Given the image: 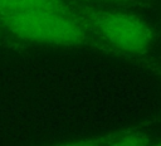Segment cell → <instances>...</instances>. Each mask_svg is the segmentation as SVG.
Masks as SVG:
<instances>
[{"label": "cell", "mask_w": 161, "mask_h": 146, "mask_svg": "<svg viewBox=\"0 0 161 146\" xmlns=\"http://www.w3.org/2000/svg\"><path fill=\"white\" fill-rule=\"evenodd\" d=\"M0 29L15 42L97 50L114 55L74 13L42 10L0 15Z\"/></svg>", "instance_id": "6da1fadb"}, {"label": "cell", "mask_w": 161, "mask_h": 146, "mask_svg": "<svg viewBox=\"0 0 161 146\" xmlns=\"http://www.w3.org/2000/svg\"><path fill=\"white\" fill-rule=\"evenodd\" d=\"M77 10L92 33L117 57L145 55L155 44L152 25L135 13L88 6H77Z\"/></svg>", "instance_id": "7a4b0ae2"}, {"label": "cell", "mask_w": 161, "mask_h": 146, "mask_svg": "<svg viewBox=\"0 0 161 146\" xmlns=\"http://www.w3.org/2000/svg\"><path fill=\"white\" fill-rule=\"evenodd\" d=\"M42 10L74 13L77 6L65 0H0V15Z\"/></svg>", "instance_id": "3957f363"}, {"label": "cell", "mask_w": 161, "mask_h": 146, "mask_svg": "<svg viewBox=\"0 0 161 146\" xmlns=\"http://www.w3.org/2000/svg\"><path fill=\"white\" fill-rule=\"evenodd\" d=\"M151 140L146 132L140 128H128L118 133L106 146H150Z\"/></svg>", "instance_id": "277c9868"}, {"label": "cell", "mask_w": 161, "mask_h": 146, "mask_svg": "<svg viewBox=\"0 0 161 146\" xmlns=\"http://www.w3.org/2000/svg\"><path fill=\"white\" fill-rule=\"evenodd\" d=\"M117 133H118V131H112V132H107V133H102V135H94V136H89V137H84V138L60 142V143L52 145V146H106L111 140H113V137Z\"/></svg>", "instance_id": "5b68a950"}, {"label": "cell", "mask_w": 161, "mask_h": 146, "mask_svg": "<svg viewBox=\"0 0 161 146\" xmlns=\"http://www.w3.org/2000/svg\"><path fill=\"white\" fill-rule=\"evenodd\" d=\"M0 47L8 48V49H13V50H21V49H24V45L23 44L15 42L14 39H11L1 29H0Z\"/></svg>", "instance_id": "8992f818"}, {"label": "cell", "mask_w": 161, "mask_h": 146, "mask_svg": "<svg viewBox=\"0 0 161 146\" xmlns=\"http://www.w3.org/2000/svg\"><path fill=\"white\" fill-rule=\"evenodd\" d=\"M97 1L111 3V4H125V3H131V1H133V0H97Z\"/></svg>", "instance_id": "52a82bcc"}, {"label": "cell", "mask_w": 161, "mask_h": 146, "mask_svg": "<svg viewBox=\"0 0 161 146\" xmlns=\"http://www.w3.org/2000/svg\"><path fill=\"white\" fill-rule=\"evenodd\" d=\"M150 146H161V141H157V142H151Z\"/></svg>", "instance_id": "ba28073f"}]
</instances>
